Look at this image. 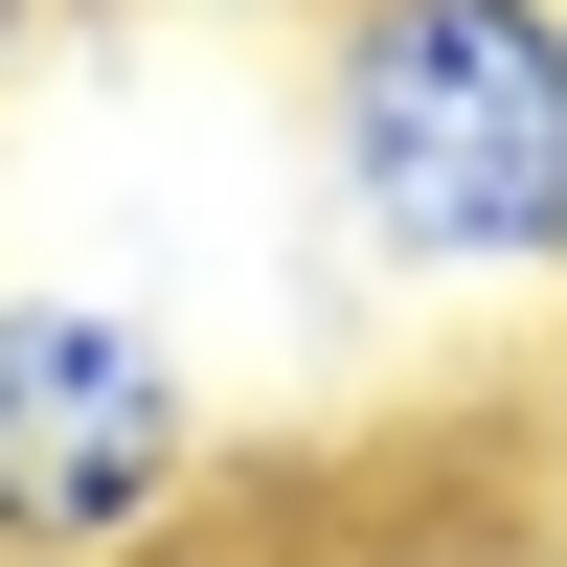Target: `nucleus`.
Wrapping results in <instances>:
<instances>
[{
  "label": "nucleus",
  "instance_id": "f03ea898",
  "mask_svg": "<svg viewBox=\"0 0 567 567\" xmlns=\"http://www.w3.org/2000/svg\"><path fill=\"white\" fill-rule=\"evenodd\" d=\"M227 499V409L91 272H0V567H182Z\"/></svg>",
  "mask_w": 567,
  "mask_h": 567
},
{
  "label": "nucleus",
  "instance_id": "f257e3e1",
  "mask_svg": "<svg viewBox=\"0 0 567 567\" xmlns=\"http://www.w3.org/2000/svg\"><path fill=\"white\" fill-rule=\"evenodd\" d=\"M318 205L386 296H567V0H318Z\"/></svg>",
  "mask_w": 567,
  "mask_h": 567
},
{
  "label": "nucleus",
  "instance_id": "7ed1b4c3",
  "mask_svg": "<svg viewBox=\"0 0 567 567\" xmlns=\"http://www.w3.org/2000/svg\"><path fill=\"white\" fill-rule=\"evenodd\" d=\"M182 23H318V0H182Z\"/></svg>",
  "mask_w": 567,
  "mask_h": 567
},
{
  "label": "nucleus",
  "instance_id": "20e7f679",
  "mask_svg": "<svg viewBox=\"0 0 567 567\" xmlns=\"http://www.w3.org/2000/svg\"><path fill=\"white\" fill-rule=\"evenodd\" d=\"M23 23H45V0H0V69H23Z\"/></svg>",
  "mask_w": 567,
  "mask_h": 567
}]
</instances>
